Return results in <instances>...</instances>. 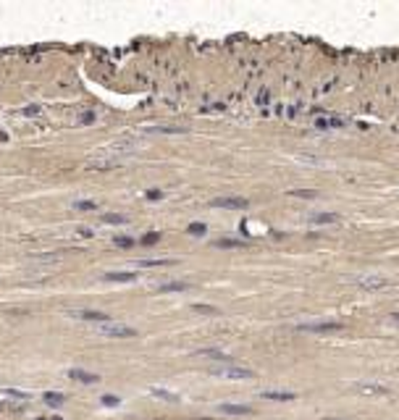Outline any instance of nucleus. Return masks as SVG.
Returning <instances> with one entry per match:
<instances>
[{"instance_id": "nucleus-1", "label": "nucleus", "mask_w": 399, "mask_h": 420, "mask_svg": "<svg viewBox=\"0 0 399 420\" xmlns=\"http://www.w3.org/2000/svg\"><path fill=\"white\" fill-rule=\"evenodd\" d=\"M210 376L215 378H229V381H247V378H255L250 368H242V365H234V362H229V365H215L210 368Z\"/></svg>"}, {"instance_id": "nucleus-2", "label": "nucleus", "mask_w": 399, "mask_h": 420, "mask_svg": "<svg viewBox=\"0 0 399 420\" xmlns=\"http://www.w3.org/2000/svg\"><path fill=\"white\" fill-rule=\"evenodd\" d=\"M97 334L108 336V339H131L137 336V331L126 323H116V320H108V323H97Z\"/></svg>"}, {"instance_id": "nucleus-3", "label": "nucleus", "mask_w": 399, "mask_h": 420, "mask_svg": "<svg viewBox=\"0 0 399 420\" xmlns=\"http://www.w3.org/2000/svg\"><path fill=\"white\" fill-rule=\"evenodd\" d=\"M299 331H307V334H334V331H341V323H334V320H318V323H299L297 326Z\"/></svg>"}, {"instance_id": "nucleus-4", "label": "nucleus", "mask_w": 399, "mask_h": 420, "mask_svg": "<svg viewBox=\"0 0 399 420\" xmlns=\"http://www.w3.org/2000/svg\"><path fill=\"white\" fill-rule=\"evenodd\" d=\"M250 200L244 197H215L210 200V208H226V210H236V208H247Z\"/></svg>"}, {"instance_id": "nucleus-5", "label": "nucleus", "mask_w": 399, "mask_h": 420, "mask_svg": "<svg viewBox=\"0 0 399 420\" xmlns=\"http://www.w3.org/2000/svg\"><path fill=\"white\" fill-rule=\"evenodd\" d=\"M71 318H79V320H92V323H108L110 320V315H105V313H97V310H71L68 313Z\"/></svg>"}, {"instance_id": "nucleus-6", "label": "nucleus", "mask_w": 399, "mask_h": 420, "mask_svg": "<svg viewBox=\"0 0 399 420\" xmlns=\"http://www.w3.org/2000/svg\"><path fill=\"white\" fill-rule=\"evenodd\" d=\"M357 286L365 289V292H373V289H383V286H389V281H386V278H381V276H360V278H357Z\"/></svg>"}, {"instance_id": "nucleus-7", "label": "nucleus", "mask_w": 399, "mask_h": 420, "mask_svg": "<svg viewBox=\"0 0 399 420\" xmlns=\"http://www.w3.org/2000/svg\"><path fill=\"white\" fill-rule=\"evenodd\" d=\"M68 378H74V381H79V383H97L100 381L97 373H89V370H82V368H71L68 370Z\"/></svg>"}, {"instance_id": "nucleus-8", "label": "nucleus", "mask_w": 399, "mask_h": 420, "mask_svg": "<svg viewBox=\"0 0 399 420\" xmlns=\"http://www.w3.org/2000/svg\"><path fill=\"white\" fill-rule=\"evenodd\" d=\"M260 397L263 399H271V402H294V399H297L294 391H271V389L260 391Z\"/></svg>"}, {"instance_id": "nucleus-9", "label": "nucleus", "mask_w": 399, "mask_h": 420, "mask_svg": "<svg viewBox=\"0 0 399 420\" xmlns=\"http://www.w3.org/2000/svg\"><path fill=\"white\" fill-rule=\"evenodd\" d=\"M352 389L360 391V394H389V389L381 386V383H355Z\"/></svg>"}, {"instance_id": "nucleus-10", "label": "nucleus", "mask_w": 399, "mask_h": 420, "mask_svg": "<svg viewBox=\"0 0 399 420\" xmlns=\"http://www.w3.org/2000/svg\"><path fill=\"white\" fill-rule=\"evenodd\" d=\"M218 410L223 415H252V407H247V404H221Z\"/></svg>"}, {"instance_id": "nucleus-11", "label": "nucleus", "mask_w": 399, "mask_h": 420, "mask_svg": "<svg viewBox=\"0 0 399 420\" xmlns=\"http://www.w3.org/2000/svg\"><path fill=\"white\" fill-rule=\"evenodd\" d=\"M313 226H323V223H339V215L336 213H313L310 215Z\"/></svg>"}, {"instance_id": "nucleus-12", "label": "nucleus", "mask_w": 399, "mask_h": 420, "mask_svg": "<svg viewBox=\"0 0 399 420\" xmlns=\"http://www.w3.org/2000/svg\"><path fill=\"white\" fill-rule=\"evenodd\" d=\"M137 273H126V271H113V273H105V281H134Z\"/></svg>"}, {"instance_id": "nucleus-13", "label": "nucleus", "mask_w": 399, "mask_h": 420, "mask_svg": "<svg viewBox=\"0 0 399 420\" xmlns=\"http://www.w3.org/2000/svg\"><path fill=\"white\" fill-rule=\"evenodd\" d=\"M315 126H318V129H339V126H344V121H341V118H318Z\"/></svg>"}, {"instance_id": "nucleus-14", "label": "nucleus", "mask_w": 399, "mask_h": 420, "mask_svg": "<svg viewBox=\"0 0 399 420\" xmlns=\"http://www.w3.org/2000/svg\"><path fill=\"white\" fill-rule=\"evenodd\" d=\"M137 265H139V268H160V265H173V260H166V257H160V260H158V257H150V260H139Z\"/></svg>"}, {"instance_id": "nucleus-15", "label": "nucleus", "mask_w": 399, "mask_h": 420, "mask_svg": "<svg viewBox=\"0 0 399 420\" xmlns=\"http://www.w3.org/2000/svg\"><path fill=\"white\" fill-rule=\"evenodd\" d=\"M189 284L187 281H171V284H160V292H187Z\"/></svg>"}, {"instance_id": "nucleus-16", "label": "nucleus", "mask_w": 399, "mask_h": 420, "mask_svg": "<svg viewBox=\"0 0 399 420\" xmlns=\"http://www.w3.org/2000/svg\"><path fill=\"white\" fill-rule=\"evenodd\" d=\"M150 394L152 397H160V399H166V402H176V394H173V391H166V389H158V386H152L150 389Z\"/></svg>"}, {"instance_id": "nucleus-17", "label": "nucleus", "mask_w": 399, "mask_h": 420, "mask_svg": "<svg viewBox=\"0 0 399 420\" xmlns=\"http://www.w3.org/2000/svg\"><path fill=\"white\" fill-rule=\"evenodd\" d=\"M45 402L58 407V404H63V394H58V391H55V394H53V391H47V394H45Z\"/></svg>"}, {"instance_id": "nucleus-18", "label": "nucleus", "mask_w": 399, "mask_h": 420, "mask_svg": "<svg viewBox=\"0 0 399 420\" xmlns=\"http://www.w3.org/2000/svg\"><path fill=\"white\" fill-rule=\"evenodd\" d=\"M103 221H105V223H129V218H126V215H113V213H105Z\"/></svg>"}, {"instance_id": "nucleus-19", "label": "nucleus", "mask_w": 399, "mask_h": 420, "mask_svg": "<svg viewBox=\"0 0 399 420\" xmlns=\"http://www.w3.org/2000/svg\"><path fill=\"white\" fill-rule=\"evenodd\" d=\"M215 247H244V242H239V239H218Z\"/></svg>"}, {"instance_id": "nucleus-20", "label": "nucleus", "mask_w": 399, "mask_h": 420, "mask_svg": "<svg viewBox=\"0 0 399 420\" xmlns=\"http://www.w3.org/2000/svg\"><path fill=\"white\" fill-rule=\"evenodd\" d=\"M189 234H192V236H202V234H205V223H189Z\"/></svg>"}, {"instance_id": "nucleus-21", "label": "nucleus", "mask_w": 399, "mask_h": 420, "mask_svg": "<svg viewBox=\"0 0 399 420\" xmlns=\"http://www.w3.org/2000/svg\"><path fill=\"white\" fill-rule=\"evenodd\" d=\"M103 404H105V407H118V404H121V399L113 397V394H105L103 397Z\"/></svg>"}, {"instance_id": "nucleus-22", "label": "nucleus", "mask_w": 399, "mask_h": 420, "mask_svg": "<svg viewBox=\"0 0 399 420\" xmlns=\"http://www.w3.org/2000/svg\"><path fill=\"white\" fill-rule=\"evenodd\" d=\"M74 208L76 210H95L97 205H95L92 200H79V202H74Z\"/></svg>"}, {"instance_id": "nucleus-23", "label": "nucleus", "mask_w": 399, "mask_h": 420, "mask_svg": "<svg viewBox=\"0 0 399 420\" xmlns=\"http://www.w3.org/2000/svg\"><path fill=\"white\" fill-rule=\"evenodd\" d=\"M192 310H194V313H208V315H215V313H218L215 307H210V305H192Z\"/></svg>"}, {"instance_id": "nucleus-24", "label": "nucleus", "mask_w": 399, "mask_h": 420, "mask_svg": "<svg viewBox=\"0 0 399 420\" xmlns=\"http://www.w3.org/2000/svg\"><path fill=\"white\" fill-rule=\"evenodd\" d=\"M292 194H299V197H307V200H310V197H315V192H307V189H294Z\"/></svg>"}, {"instance_id": "nucleus-25", "label": "nucleus", "mask_w": 399, "mask_h": 420, "mask_svg": "<svg viewBox=\"0 0 399 420\" xmlns=\"http://www.w3.org/2000/svg\"><path fill=\"white\" fill-rule=\"evenodd\" d=\"M116 244H121V247H131V239H129V236H116Z\"/></svg>"}, {"instance_id": "nucleus-26", "label": "nucleus", "mask_w": 399, "mask_h": 420, "mask_svg": "<svg viewBox=\"0 0 399 420\" xmlns=\"http://www.w3.org/2000/svg\"><path fill=\"white\" fill-rule=\"evenodd\" d=\"M158 239H160L158 234H147V236H145V242H147V244H150V242H158Z\"/></svg>"}, {"instance_id": "nucleus-27", "label": "nucleus", "mask_w": 399, "mask_h": 420, "mask_svg": "<svg viewBox=\"0 0 399 420\" xmlns=\"http://www.w3.org/2000/svg\"><path fill=\"white\" fill-rule=\"evenodd\" d=\"M147 197H150V200H160V197H163V192H150Z\"/></svg>"}, {"instance_id": "nucleus-28", "label": "nucleus", "mask_w": 399, "mask_h": 420, "mask_svg": "<svg viewBox=\"0 0 399 420\" xmlns=\"http://www.w3.org/2000/svg\"><path fill=\"white\" fill-rule=\"evenodd\" d=\"M391 318H394V320H397V323H399V313H394V315H391Z\"/></svg>"}, {"instance_id": "nucleus-29", "label": "nucleus", "mask_w": 399, "mask_h": 420, "mask_svg": "<svg viewBox=\"0 0 399 420\" xmlns=\"http://www.w3.org/2000/svg\"><path fill=\"white\" fill-rule=\"evenodd\" d=\"M326 420H339V418H326Z\"/></svg>"}]
</instances>
